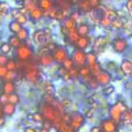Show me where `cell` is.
I'll list each match as a JSON object with an SVG mask.
<instances>
[{"mask_svg": "<svg viewBox=\"0 0 132 132\" xmlns=\"http://www.w3.org/2000/svg\"><path fill=\"white\" fill-rule=\"evenodd\" d=\"M15 57L21 63L29 62L32 57V50L29 46L22 44L15 49Z\"/></svg>", "mask_w": 132, "mask_h": 132, "instance_id": "6da1fadb", "label": "cell"}, {"mask_svg": "<svg viewBox=\"0 0 132 132\" xmlns=\"http://www.w3.org/2000/svg\"><path fill=\"white\" fill-rule=\"evenodd\" d=\"M48 34L44 30H36L33 33V40L37 44H43L47 42Z\"/></svg>", "mask_w": 132, "mask_h": 132, "instance_id": "7a4b0ae2", "label": "cell"}, {"mask_svg": "<svg viewBox=\"0 0 132 132\" xmlns=\"http://www.w3.org/2000/svg\"><path fill=\"white\" fill-rule=\"evenodd\" d=\"M39 77L38 70L36 67H28L26 70L25 72V77L26 78L27 80L35 82L37 80Z\"/></svg>", "mask_w": 132, "mask_h": 132, "instance_id": "3957f363", "label": "cell"}, {"mask_svg": "<svg viewBox=\"0 0 132 132\" xmlns=\"http://www.w3.org/2000/svg\"><path fill=\"white\" fill-rule=\"evenodd\" d=\"M128 46V43L125 39L122 38H118L114 40L113 42V46L115 51L118 53H121L124 50H125L126 47Z\"/></svg>", "mask_w": 132, "mask_h": 132, "instance_id": "277c9868", "label": "cell"}, {"mask_svg": "<svg viewBox=\"0 0 132 132\" xmlns=\"http://www.w3.org/2000/svg\"><path fill=\"white\" fill-rule=\"evenodd\" d=\"M15 84L12 81H5L2 85V93L7 95L15 93Z\"/></svg>", "mask_w": 132, "mask_h": 132, "instance_id": "5b68a950", "label": "cell"}, {"mask_svg": "<svg viewBox=\"0 0 132 132\" xmlns=\"http://www.w3.org/2000/svg\"><path fill=\"white\" fill-rule=\"evenodd\" d=\"M2 113H3V115L8 116V117L13 115L14 113L15 112V109H16L15 105L12 104H9V103L5 104V105L2 106Z\"/></svg>", "mask_w": 132, "mask_h": 132, "instance_id": "8992f818", "label": "cell"}, {"mask_svg": "<svg viewBox=\"0 0 132 132\" xmlns=\"http://www.w3.org/2000/svg\"><path fill=\"white\" fill-rule=\"evenodd\" d=\"M103 131L104 132H115L116 131V125L114 121H105V124L102 125Z\"/></svg>", "mask_w": 132, "mask_h": 132, "instance_id": "52a82bcc", "label": "cell"}, {"mask_svg": "<svg viewBox=\"0 0 132 132\" xmlns=\"http://www.w3.org/2000/svg\"><path fill=\"white\" fill-rule=\"evenodd\" d=\"M64 49H55V51H54V53H53V57L57 61H65V54H66V52L65 50H63Z\"/></svg>", "mask_w": 132, "mask_h": 132, "instance_id": "ba28073f", "label": "cell"}, {"mask_svg": "<svg viewBox=\"0 0 132 132\" xmlns=\"http://www.w3.org/2000/svg\"><path fill=\"white\" fill-rule=\"evenodd\" d=\"M42 15H43V11L38 7L35 8L34 9L29 12V16L33 20L39 19L42 17Z\"/></svg>", "mask_w": 132, "mask_h": 132, "instance_id": "9c48e42d", "label": "cell"}, {"mask_svg": "<svg viewBox=\"0 0 132 132\" xmlns=\"http://www.w3.org/2000/svg\"><path fill=\"white\" fill-rule=\"evenodd\" d=\"M21 42H22V41L16 36V35H15V36H9V42H8V43L10 44V46H11L12 47L17 49L18 47H19V46L22 45Z\"/></svg>", "mask_w": 132, "mask_h": 132, "instance_id": "30bf717a", "label": "cell"}, {"mask_svg": "<svg viewBox=\"0 0 132 132\" xmlns=\"http://www.w3.org/2000/svg\"><path fill=\"white\" fill-rule=\"evenodd\" d=\"M22 25L21 24H19L17 21H15V20H13V21H12V22H9V29H10V31L12 32H13V33H17L21 29H22Z\"/></svg>", "mask_w": 132, "mask_h": 132, "instance_id": "8fae6325", "label": "cell"}, {"mask_svg": "<svg viewBox=\"0 0 132 132\" xmlns=\"http://www.w3.org/2000/svg\"><path fill=\"white\" fill-rule=\"evenodd\" d=\"M121 69L123 70L124 73H125L128 75H130L132 73V63L128 60L123 61L121 64Z\"/></svg>", "mask_w": 132, "mask_h": 132, "instance_id": "7c38bea8", "label": "cell"}, {"mask_svg": "<svg viewBox=\"0 0 132 132\" xmlns=\"http://www.w3.org/2000/svg\"><path fill=\"white\" fill-rule=\"evenodd\" d=\"M15 35H16V36L21 41H25L28 38V36H29V32H28V30H27L26 28H25V27L22 26V29Z\"/></svg>", "mask_w": 132, "mask_h": 132, "instance_id": "4fadbf2b", "label": "cell"}, {"mask_svg": "<svg viewBox=\"0 0 132 132\" xmlns=\"http://www.w3.org/2000/svg\"><path fill=\"white\" fill-rule=\"evenodd\" d=\"M20 101V98L19 96L16 94V93H13L12 94H9L8 97V103L16 105L19 103Z\"/></svg>", "mask_w": 132, "mask_h": 132, "instance_id": "5bb4252c", "label": "cell"}, {"mask_svg": "<svg viewBox=\"0 0 132 132\" xmlns=\"http://www.w3.org/2000/svg\"><path fill=\"white\" fill-rule=\"evenodd\" d=\"M89 30H90L89 26L87 24H80V26L78 27L77 33L79 35H81L82 36H86V35L88 34Z\"/></svg>", "mask_w": 132, "mask_h": 132, "instance_id": "9a60e30c", "label": "cell"}, {"mask_svg": "<svg viewBox=\"0 0 132 132\" xmlns=\"http://www.w3.org/2000/svg\"><path fill=\"white\" fill-rule=\"evenodd\" d=\"M39 6L41 10H50L52 7V3L48 0H42L39 2Z\"/></svg>", "mask_w": 132, "mask_h": 132, "instance_id": "2e32d148", "label": "cell"}, {"mask_svg": "<svg viewBox=\"0 0 132 132\" xmlns=\"http://www.w3.org/2000/svg\"><path fill=\"white\" fill-rule=\"evenodd\" d=\"M6 68L8 69L9 71H15V70L17 69V64L16 62L12 60V59H9L6 64H5Z\"/></svg>", "mask_w": 132, "mask_h": 132, "instance_id": "e0dca14e", "label": "cell"}, {"mask_svg": "<svg viewBox=\"0 0 132 132\" xmlns=\"http://www.w3.org/2000/svg\"><path fill=\"white\" fill-rule=\"evenodd\" d=\"M12 49V46H10V44L9 43H2L0 45V51L2 53V54L6 55L7 53H9L10 52Z\"/></svg>", "mask_w": 132, "mask_h": 132, "instance_id": "ac0fdd59", "label": "cell"}, {"mask_svg": "<svg viewBox=\"0 0 132 132\" xmlns=\"http://www.w3.org/2000/svg\"><path fill=\"white\" fill-rule=\"evenodd\" d=\"M52 62H53V58L50 55L44 54L40 58V63L43 65H50L52 63Z\"/></svg>", "mask_w": 132, "mask_h": 132, "instance_id": "d6986e66", "label": "cell"}, {"mask_svg": "<svg viewBox=\"0 0 132 132\" xmlns=\"http://www.w3.org/2000/svg\"><path fill=\"white\" fill-rule=\"evenodd\" d=\"M77 44L79 46V47L80 49H84L88 45V40H87V36H81L78 41H77Z\"/></svg>", "mask_w": 132, "mask_h": 132, "instance_id": "ffe728a7", "label": "cell"}, {"mask_svg": "<svg viewBox=\"0 0 132 132\" xmlns=\"http://www.w3.org/2000/svg\"><path fill=\"white\" fill-rule=\"evenodd\" d=\"M63 67L67 70H71L72 68H73V62L70 60V59H67L64 62H63Z\"/></svg>", "mask_w": 132, "mask_h": 132, "instance_id": "44dd1931", "label": "cell"}, {"mask_svg": "<svg viewBox=\"0 0 132 132\" xmlns=\"http://www.w3.org/2000/svg\"><path fill=\"white\" fill-rule=\"evenodd\" d=\"M8 73H9V70L5 66H0V79L1 80L2 79L4 80Z\"/></svg>", "mask_w": 132, "mask_h": 132, "instance_id": "7402d4cb", "label": "cell"}, {"mask_svg": "<svg viewBox=\"0 0 132 132\" xmlns=\"http://www.w3.org/2000/svg\"><path fill=\"white\" fill-rule=\"evenodd\" d=\"M15 21H17L19 24H21V25H23V24H25L26 22H27V18H26V16L25 15V14H20L15 19Z\"/></svg>", "mask_w": 132, "mask_h": 132, "instance_id": "603a6c76", "label": "cell"}, {"mask_svg": "<svg viewBox=\"0 0 132 132\" xmlns=\"http://www.w3.org/2000/svg\"><path fill=\"white\" fill-rule=\"evenodd\" d=\"M15 77V71H9V73H7L6 77H5L4 80H5V81H12L13 82L12 80H14Z\"/></svg>", "mask_w": 132, "mask_h": 132, "instance_id": "cb8c5ba5", "label": "cell"}, {"mask_svg": "<svg viewBox=\"0 0 132 132\" xmlns=\"http://www.w3.org/2000/svg\"><path fill=\"white\" fill-rule=\"evenodd\" d=\"M8 97H9V95H7L5 94L2 93L0 94V105L1 106H3L8 103Z\"/></svg>", "mask_w": 132, "mask_h": 132, "instance_id": "d4e9b609", "label": "cell"}, {"mask_svg": "<svg viewBox=\"0 0 132 132\" xmlns=\"http://www.w3.org/2000/svg\"><path fill=\"white\" fill-rule=\"evenodd\" d=\"M9 9V7L6 4H4V3H1L0 4V15H5L7 11Z\"/></svg>", "mask_w": 132, "mask_h": 132, "instance_id": "484cf974", "label": "cell"}, {"mask_svg": "<svg viewBox=\"0 0 132 132\" xmlns=\"http://www.w3.org/2000/svg\"><path fill=\"white\" fill-rule=\"evenodd\" d=\"M114 91V87L113 86L107 87H105V88L103 90V93H104L105 95H110V94H111Z\"/></svg>", "mask_w": 132, "mask_h": 132, "instance_id": "4316f807", "label": "cell"}, {"mask_svg": "<svg viewBox=\"0 0 132 132\" xmlns=\"http://www.w3.org/2000/svg\"><path fill=\"white\" fill-rule=\"evenodd\" d=\"M59 15H60V12H58L56 11V9H51L50 10V12H49V15L53 18V19H55V18H59Z\"/></svg>", "mask_w": 132, "mask_h": 132, "instance_id": "83f0119b", "label": "cell"}, {"mask_svg": "<svg viewBox=\"0 0 132 132\" xmlns=\"http://www.w3.org/2000/svg\"><path fill=\"white\" fill-rule=\"evenodd\" d=\"M8 57L4 55V54H0V66H5L7 61H8Z\"/></svg>", "mask_w": 132, "mask_h": 132, "instance_id": "f1b7e54d", "label": "cell"}, {"mask_svg": "<svg viewBox=\"0 0 132 132\" xmlns=\"http://www.w3.org/2000/svg\"><path fill=\"white\" fill-rule=\"evenodd\" d=\"M62 104H63L65 107H70V106L71 105V101L69 100L68 98H65V99L63 100Z\"/></svg>", "mask_w": 132, "mask_h": 132, "instance_id": "f546056e", "label": "cell"}, {"mask_svg": "<svg viewBox=\"0 0 132 132\" xmlns=\"http://www.w3.org/2000/svg\"><path fill=\"white\" fill-rule=\"evenodd\" d=\"M80 73L83 76H87L89 73V70L87 68H81V70H80Z\"/></svg>", "mask_w": 132, "mask_h": 132, "instance_id": "4dcf8cb0", "label": "cell"}, {"mask_svg": "<svg viewBox=\"0 0 132 132\" xmlns=\"http://www.w3.org/2000/svg\"><path fill=\"white\" fill-rule=\"evenodd\" d=\"M43 118V115H41V114H35L33 115V119L36 120V121H42Z\"/></svg>", "mask_w": 132, "mask_h": 132, "instance_id": "1f68e13d", "label": "cell"}, {"mask_svg": "<svg viewBox=\"0 0 132 132\" xmlns=\"http://www.w3.org/2000/svg\"><path fill=\"white\" fill-rule=\"evenodd\" d=\"M101 129L99 128V127H97V126H95V127H93V128H90V132H101Z\"/></svg>", "mask_w": 132, "mask_h": 132, "instance_id": "d6a6232c", "label": "cell"}, {"mask_svg": "<svg viewBox=\"0 0 132 132\" xmlns=\"http://www.w3.org/2000/svg\"><path fill=\"white\" fill-rule=\"evenodd\" d=\"M5 119L4 118V117L0 118V127L4 126L5 125Z\"/></svg>", "mask_w": 132, "mask_h": 132, "instance_id": "836d02e7", "label": "cell"}, {"mask_svg": "<svg viewBox=\"0 0 132 132\" xmlns=\"http://www.w3.org/2000/svg\"><path fill=\"white\" fill-rule=\"evenodd\" d=\"M92 116H93V111H89L87 112V117L88 118H91Z\"/></svg>", "mask_w": 132, "mask_h": 132, "instance_id": "e575fe53", "label": "cell"}, {"mask_svg": "<svg viewBox=\"0 0 132 132\" xmlns=\"http://www.w3.org/2000/svg\"><path fill=\"white\" fill-rule=\"evenodd\" d=\"M26 132H36V131L32 128H27L26 130Z\"/></svg>", "mask_w": 132, "mask_h": 132, "instance_id": "d590c367", "label": "cell"}, {"mask_svg": "<svg viewBox=\"0 0 132 132\" xmlns=\"http://www.w3.org/2000/svg\"><path fill=\"white\" fill-rule=\"evenodd\" d=\"M2 117H3V113H2V108L0 105V118H2Z\"/></svg>", "mask_w": 132, "mask_h": 132, "instance_id": "8d00e7d4", "label": "cell"}]
</instances>
